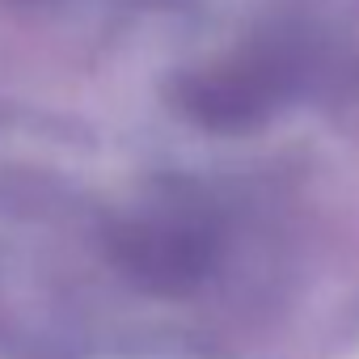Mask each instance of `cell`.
<instances>
[{
  "mask_svg": "<svg viewBox=\"0 0 359 359\" xmlns=\"http://www.w3.org/2000/svg\"><path fill=\"white\" fill-rule=\"evenodd\" d=\"M118 262L152 292H182L191 287L203 266H208V254L195 237L177 233L169 224H140V229H127L114 245Z\"/></svg>",
  "mask_w": 359,
  "mask_h": 359,
  "instance_id": "1",
  "label": "cell"
}]
</instances>
